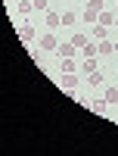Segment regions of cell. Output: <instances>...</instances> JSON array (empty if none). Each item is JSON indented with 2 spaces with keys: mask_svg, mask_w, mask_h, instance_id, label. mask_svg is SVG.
Returning a JSON list of instances; mask_svg holds the SVG:
<instances>
[{
  "mask_svg": "<svg viewBox=\"0 0 118 156\" xmlns=\"http://www.w3.org/2000/svg\"><path fill=\"white\" fill-rule=\"evenodd\" d=\"M56 53H59V59H75V56H78V47H75L72 41H59Z\"/></svg>",
  "mask_w": 118,
  "mask_h": 156,
  "instance_id": "6da1fadb",
  "label": "cell"
},
{
  "mask_svg": "<svg viewBox=\"0 0 118 156\" xmlns=\"http://www.w3.org/2000/svg\"><path fill=\"white\" fill-rule=\"evenodd\" d=\"M81 56H84V59H96V56H99V41H90V44L81 50Z\"/></svg>",
  "mask_w": 118,
  "mask_h": 156,
  "instance_id": "7a4b0ae2",
  "label": "cell"
},
{
  "mask_svg": "<svg viewBox=\"0 0 118 156\" xmlns=\"http://www.w3.org/2000/svg\"><path fill=\"white\" fill-rule=\"evenodd\" d=\"M44 25H50V31H56L59 25H62V16H59V12H53V9H47V22H44Z\"/></svg>",
  "mask_w": 118,
  "mask_h": 156,
  "instance_id": "3957f363",
  "label": "cell"
},
{
  "mask_svg": "<svg viewBox=\"0 0 118 156\" xmlns=\"http://www.w3.org/2000/svg\"><path fill=\"white\" fill-rule=\"evenodd\" d=\"M75 87H78V78H75V75H65V78H62V90H65L69 97H75Z\"/></svg>",
  "mask_w": 118,
  "mask_h": 156,
  "instance_id": "277c9868",
  "label": "cell"
},
{
  "mask_svg": "<svg viewBox=\"0 0 118 156\" xmlns=\"http://www.w3.org/2000/svg\"><path fill=\"white\" fill-rule=\"evenodd\" d=\"M56 47H59V41H56V37H53V31H50V34H44V37H41V50H53V53H56Z\"/></svg>",
  "mask_w": 118,
  "mask_h": 156,
  "instance_id": "5b68a950",
  "label": "cell"
},
{
  "mask_svg": "<svg viewBox=\"0 0 118 156\" xmlns=\"http://www.w3.org/2000/svg\"><path fill=\"white\" fill-rule=\"evenodd\" d=\"M96 25H106V28H109V25H115V9H103Z\"/></svg>",
  "mask_w": 118,
  "mask_h": 156,
  "instance_id": "8992f818",
  "label": "cell"
},
{
  "mask_svg": "<svg viewBox=\"0 0 118 156\" xmlns=\"http://www.w3.org/2000/svg\"><path fill=\"white\" fill-rule=\"evenodd\" d=\"M19 37H22L25 44H31L34 41V28H31V25H19Z\"/></svg>",
  "mask_w": 118,
  "mask_h": 156,
  "instance_id": "52a82bcc",
  "label": "cell"
},
{
  "mask_svg": "<svg viewBox=\"0 0 118 156\" xmlns=\"http://www.w3.org/2000/svg\"><path fill=\"white\" fill-rule=\"evenodd\" d=\"M106 37V25H93L90 28V41H103Z\"/></svg>",
  "mask_w": 118,
  "mask_h": 156,
  "instance_id": "ba28073f",
  "label": "cell"
},
{
  "mask_svg": "<svg viewBox=\"0 0 118 156\" xmlns=\"http://www.w3.org/2000/svg\"><path fill=\"white\" fill-rule=\"evenodd\" d=\"M72 44H75L78 50H84V47L90 44V34H75V37H72Z\"/></svg>",
  "mask_w": 118,
  "mask_h": 156,
  "instance_id": "9c48e42d",
  "label": "cell"
},
{
  "mask_svg": "<svg viewBox=\"0 0 118 156\" xmlns=\"http://www.w3.org/2000/svg\"><path fill=\"white\" fill-rule=\"evenodd\" d=\"M84 22H90V25H96V22H99V12L87 6V9H84Z\"/></svg>",
  "mask_w": 118,
  "mask_h": 156,
  "instance_id": "30bf717a",
  "label": "cell"
},
{
  "mask_svg": "<svg viewBox=\"0 0 118 156\" xmlns=\"http://www.w3.org/2000/svg\"><path fill=\"white\" fill-rule=\"evenodd\" d=\"M75 69H78L75 59H62V75H75Z\"/></svg>",
  "mask_w": 118,
  "mask_h": 156,
  "instance_id": "8fae6325",
  "label": "cell"
},
{
  "mask_svg": "<svg viewBox=\"0 0 118 156\" xmlns=\"http://www.w3.org/2000/svg\"><path fill=\"white\" fill-rule=\"evenodd\" d=\"M31 9H34V0H22V3H19V12H22V16H31Z\"/></svg>",
  "mask_w": 118,
  "mask_h": 156,
  "instance_id": "7c38bea8",
  "label": "cell"
},
{
  "mask_svg": "<svg viewBox=\"0 0 118 156\" xmlns=\"http://www.w3.org/2000/svg\"><path fill=\"white\" fill-rule=\"evenodd\" d=\"M99 53H103V56H106V53H115V44L103 37V41H99Z\"/></svg>",
  "mask_w": 118,
  "mask_h": 156,
  "instance_id": "4fadbf2b",
  "label": "cell"
},
{
  "mask_svg": "<svg viewBox=\"0 0 118 156\" xmlns=\"http://www.w3.org/2000/svg\"><path fill=\"white\" fill-rule=\"evenodd\" d=\"M106 103H118V87H106Z\"/></svg>",
  "mask_w": 118,
  "mask_h": 156,
  "instance_id": "5bb4252c",
  "label": "cell"
},
{
  "mask_svg": "<svg viewBox=\"0 0 118 156\" xmlns=\"http://www.w3.org/2000/svg\"><path fill=\"white\" fill-rule=\"evenodd\" d=\"M87 81H90V84H103V72H99V69H96V72H90V75H87Z\"/></svg>",
  "mask_w": 118,
  "mask_h": 156,
  "instance_id": "9a60e30c",
  "label": "cell"
},
{
  "mask_svg": "<svg viewBox=\"0 0 118 156\" xmlns=\"http://www.w3.org/2000/svg\"><path fill=\"white\" fill-rule=\"evenodd\" d=\"M84 72H87V75L96 72V59H84Z\"/></svg>",
  "mask_w": 118,
  "mask_h": 156,
  "instance_id": "2e32d148",
  "label": "cell"
},
{
  "mask_svg": "<svg viewBox=\"0 0 118 156\" xmlns=\"http://www.w3.org/2000/svg\"><path fill=\"white\" fill-rule=\"evenodd\" d=\"M62 25H75V12H62Z\"/></svg>",
  "mask_w": 118,
  "mask_h": 156,
  "instance_id": "e0dca14e",
  "label": "cell"
},
{
  "mask_svg": "<svg viewBox=\"0 0 118 156\" xmlns=\"http://www.w3.org/2000/svg\"><path fill=\"white\" fill-rule=\"evenodd\" d=\"M34 9H44V12H47V9H50V0H34Z\"/></svg>",
  "mask_w": 118,
  "mask_h": 156,
  "instance_id": "ac0fdd59",
  "label": "cell"
},
{
  "mask_svg": "<svg viewBox=\"0 0 118 156\" xmlns=\"http://www.w3.org/2000/svg\"><path fill=\"white\" fill-rule=\"evenodd\" d=\"M87 6H90V9H96V12H103V0H90Z\"/></svg>",
  "mask_w": 118,
  "mask_h": 156,
  "instance_id": "d6986e66",
  "label": "cell"
},
{
  "mask_svg": "<svg viewBox=\"0 0 118 156\" xmlns=\"http://www.w3.org/2000/svg\"><path fill=\"white\" fill-rule=\"evenodd\" d=\"M115 53H118V41H115Z\"/></svg>",
  "mask_w": 118,
  "mask_h": 156,
  "instance_id": "ffe728a7",
  "label": "cell"
},
{
  "mask_svg": "<svg viewBox=\"0 0 118 156\" xmlns=\"http://www.w3.org/2000/svg\"><path fill=\"white\" fill-rule=\"evenodd\" d=\"M115 25H118V12H115Z\"/></svg>",
  "mask_w": 118,
  "mask_h": 156,
  "instance_id": "44dd1931",
  "label": "cell"
},
{
  "mask_svg": "<svg viewBox=\"0 0 118 156\" xmlns=\"http://www.w3.org/2000/svg\"><path fill=\"white\" fill-rule=\"evenodd\" d=\"M115 12H118V0H115Z\"/></svg>",
  "mask_w": 118,
  "mask_h": 156,
  "instance_id": "7402d4cb",
  "label": "cell"
}]
</instances>
